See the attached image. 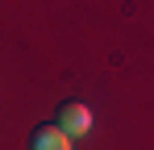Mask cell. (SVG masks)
Wrapping results in <instances>:
<instances>
[{"instance_id":"1","label":"cell","mask_w":154,"mask_h":150,"mask_svg":"<svg viewBox=\"0 0 154 150\" xmlns=\"http://www.w3.org/2000/svg\"><path fill=\"white\" fill-rule=\"evenodd\" d=\"M54 125H58V129H67L71 138H79V133H88V129H92V108H88L83 100H63V104H58Z\"/></svg>"},{"instance_id":"2","label":"cell","mask_w":154,"mask_h":150,"mask_svg":"<svg viewBox=\"0 0 154 150\" xmlns=\"http://www.w3.org/2000/svg\"><path fill=\"white\" fill-rule=\"evenodd\" d=\"M29 150H71V133L58 129V125H33Z\"/></svg>"}]
</instances>
